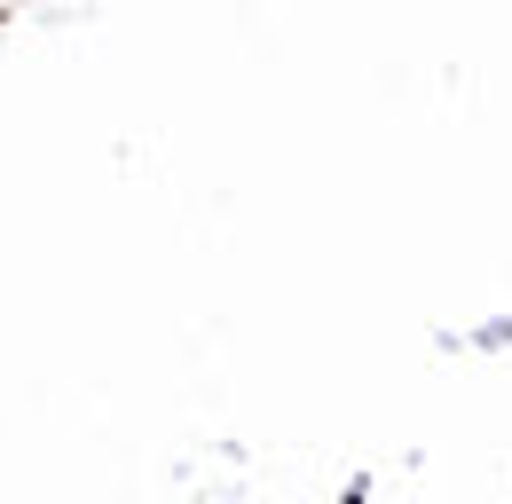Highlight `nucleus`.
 Returning a JSON list of instances; mask_svg holds the SVG:
<instances>
[{
  "mask_svg": "<svg viewBox=\"0 0 512 504\" xmlns=\"http://www.w3.org/2000/svg\"><path fill=\"white\" fill-rule=\"evenodd\" d=\"M473 355H497V347H512V315H489V323H473V339H465Z\"/></svg>",
  "mask_w": 512,
  "mask_h": 504,
  "instance_id": "1",
  "label": "nucleus"
}]
</instances>
